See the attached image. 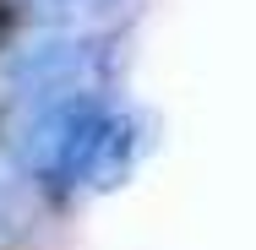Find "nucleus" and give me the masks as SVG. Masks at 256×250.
<instances>
[{
    "instance_id": "obj_1",
    "label": "nucleus",
    "mask_w": 256,
    "mask_h": 250,
    "mask_svg": "<svg viewBox=\"0 0 256 250\" xmlns=\"http://www.w3.org/2000/svg\"><path fill=\"white\" fill-rule=\"evenodd\" d=\"M109 109L114 103L104 98V87H82V93L28 103L16 152H22V169H28V180L38 191H50V196L88 191V163H93V147H98Z\"/></svg>"
},
{
    "instance_id": "obj_2",
    "label": "nucleus",
    "mask_w": 256,
    "mask_h": 250,
    "mask_svg": "<svg viewBox=\"0 0 256 250\" xmlns=\"http://www.w3.org/2000/svg\"><path fill=\"white\" fill-rule=\"evenodd\" d=\"M109 76V38L98 27H54L50 38L28 44L11 65V87L28 103L60 98V93H82V87H104Z\"/></svg>"
},
{
    "instance_id": "obj_3",
    "label": "nucleus",
    "mask_w": 256,
    "mask_h": 250,
    "mask_svg": "<svg viewBox=\"0 0 256 250\" xmlns=\"http://www.w3.org/2000/svg\"><path fill=\"white\" fill-rule=\"evenodd\" d=\"M148 152V120L136 109H109L98 131V147H93V163H88V191H114L131 180V169L142 163Z\"/></svg>"
},
{
    "instance_id": "obj_4",
    "label": "nucleus",
    "mask_w": 256,
    "mask_h": 250,
    "mask_svg": "<svg viewBox=\"0 0 256 250\" xmlns=\"http://www.w3.org/2000/svg\"><path fill=\"white\" fill-rule=\"evenodd\" d=\"M28 5H33L50 27H82V33H88V27H98L104 16H114L126 0H28Z\"/></svg>"
},
{
    "instance_id": "obj_5",
    "label": "nucleus",
    "mask_w": 256,
    "mask_h": 250,
    "mask_svg": "<svg viewBox=\"0 0 256 250\" xmlns=\"http://www.w3.org/2000/svg\"><path fill=\"white\" fill-rule=\"evenodd\" d=\"M22 229H28V180L11 163H0V250L11 245Z\"/></svg>"
}]
</instances>
